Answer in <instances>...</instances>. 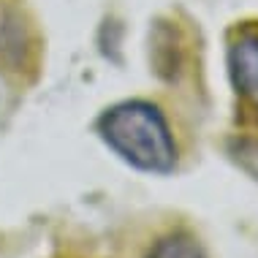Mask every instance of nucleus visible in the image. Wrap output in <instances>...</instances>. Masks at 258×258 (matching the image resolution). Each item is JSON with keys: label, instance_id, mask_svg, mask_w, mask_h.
<instances>
[{"label": "nucleus", "instance_id": "1", "mask_svg": "<svg viewBox=\"0 0 258 258\" xmlns=\"http://www.w3.org/2000/svg\"><path fill=\"white\" fill-rule=\"evenodd\" d=\"M98 134L125 163L139 171L169 174L177 166V144L171 128L155 103H117L98 120Z\"/></svg>", "mask_w": 258, "mask_h": 258}, {"label": "nucleus", "instance_id": "2", "mask_svg": "<svg viewBox=\"0 0 258 258\" xmlns=\"http://www.w3.org/2000/svg\"><path fill=\"white\" fill-rule=\"evenodd\" d=\"M228 76L242 109L258 120V22L236 25L228 36Z\"/></svg>", "mask_w": 258, "mask_h": 258}, {"label": "nucleus", "instance_id": "3", "mask_svg": "<svg viewBox=\"0 0 258 258\" xmlns=\"http://www.w3.org/2000/svg\"><path fill=\"white\" fill-rule=\"evenodd\" d=\"M147 258H207L199 239L187 231H171L152 245Z\"/></svg>", "mask_w": 258, "mask_h": 258}, {"label": "nucleus", "instance_id": "4", "mask_svg": "<svg viewBox=\"0 0 258 258\" xmlns=\"http://www.w3.org/2000/svg\"><path fill=\"white\" fill-rule=\"evenodd\" d=\"M231 158L239 169H245L253 179H258V136H242L231 142Z\"/></svg>", "mask_w": 258, "mask_h": 258}]
</instances>
